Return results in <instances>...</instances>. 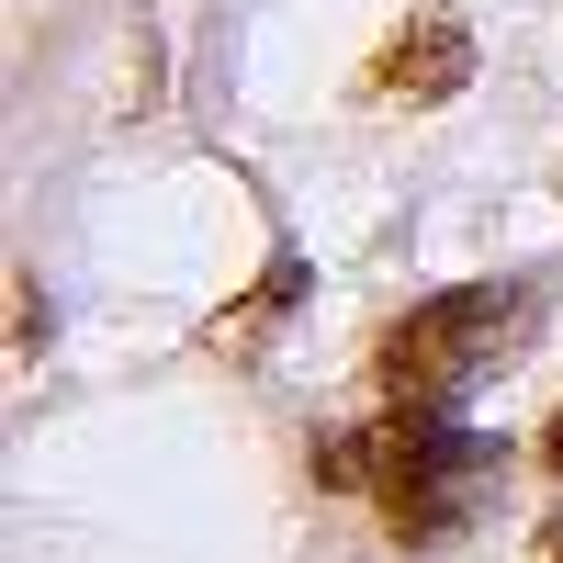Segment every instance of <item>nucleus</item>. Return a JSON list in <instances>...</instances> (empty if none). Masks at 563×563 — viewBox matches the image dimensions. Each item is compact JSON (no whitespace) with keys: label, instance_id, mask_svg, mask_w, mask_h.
Listing matches in <instances>:
<instances>
[{"label":"nucleus","instance_id":"39448f33","mask_svg":"<svg viewBox=\"0 0 563 563\" xmlns=\"http://www.w3.org/2000/svg\"><path fill=\"white\" fill-rule=\"evenodd\" d=\"M530 552H541V563H563V519H552V530H541V541H530Z\"/></svg>","mask_w":563,"mask_h":563},{"label":"nucleus","instance_id":"20e7f679","mask_svg":"<svg viewBox=\"0 0 563 563\" xmlns=\"http://www.w3.org/2000/svg\"><path fill=\"white\" fill-rule=\"evenodd\" d=\"M541 474H563V406H552V429H541Z\"/></svg>","mask_w":563,"mask_h":563},{"label":"nucleus","instance_id":"7ed1b4c3","mask_svg":"<svg viewBox=\"0 0 563 563\" xmlns=\"http://www.w3.org/2000/svg\"><path fill=\"white\" fill-rule=\"evenodd\" d=\"M462 79H474V34H462V12H406L384 45H372V90L406 102V113L462 102Z\"/></svg>","mask_w":563,"mask_h":563},{"label":"nucleus","instance_id":"f257e3e1","mask_svg":"<svg viewBox=\"0 0 563 563\" xmlns=\"http://www.w3.org/2000/svg\"><path fill=\"white\" fill-rule=\"evenodd\" d=\"M485 462H496V440H474L451 406H395L384 429H372V496H384L395 541L406 552L451 541L474 519V496H485Z\"/></svg>","mask_w":563,"mask_h":563},{"label":"nucleus","instance_id":"f03ea898","mask_svg":"<svg viewBox=\"0 0 563 563\" xmlns=\"http://www.w3.org/2000/svg\"><path fill=\"white\" fill-rule=\"evenodd\" d=\"M496 339H507V282H462V294H429L406 327H384L372 372H384L395 406H451L462 372H474Z\"/></svg>","mask_w":563,"mask_h":563}]
</instances>
